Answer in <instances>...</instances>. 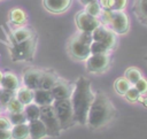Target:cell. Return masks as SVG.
Masks as SVG:
<instances>
[{
	"instance_id": "cell-1",
	"label": "cell",
	"mask_w": 147,
	"mask_h": 139,
	"mask_svg": "<svg viewBox=\"0 0 147 139\" xmlns=\"http://www.w3.org/2000/svg\"><path fill=\"white\" fill-rule=\"evenodd\" d=\"M95 93L92 91L91 82L85 78L80 77L74 84V90L70 96V102L74 110V118L75 122L78 124H86L87 114L90 107L93 102Z\"/></svg>"
},
{
	"instance_id": "cell-2",
	"label": "cell",
	"mask_w": 147,
	"mask_h": 139,
	"mask_svg": "<svg viewBox=\"0 0 147 139\" xmlns=\"http://www.w3.org/2000/svg\"><path fill=\"white\" fill-rule=\"evenodd\" d=\"M116 109L110 99L102 92H98L94 95L93 102L87 114L86 124L92 130L101 129L108 125L115 117Z\"/></svg>"
},
{
	"instance_id": "cell-3",
	"label": "cell",
	"mask_w": 147,
	"mask_h": 139,
	"mask_svg": "<svg viewBox=\"0 0 147 139\" xmlns=\"http://www.w3.org/2000/svg\"><path fill=\"white\" fill-rule=\"evenodd\" d=\"M52 106H53V109L56 114V117L60 122L62 130H67L76 123L74 118V110H72L70 99L54 100Z\"/></svg>"
},
{
	"instance_id": "cell-4",
	"label": "cell",
	"mask_w": 147,
	"mask_h": 139,
	"mask_svg": "<svg viewBox=\"0 0 147 139\" xmlns=\"http://www.w3.org/2000/svg\"><path fill=\"white\" fill-rule=\"evenodd\" d=\"M39 119L44 123L46 131H47V136L49 137H57L60 134V132L62 131L60 122L56 117V114L53 109V106H42L40 107V116Z\"/></svg>"
},
{
	"instance_id": "cell-5",
	"label": "cell",
	"mask_w": 147,
	"mask_h": 139,
	"mask_svg": "<svg viewBox=\"0 0 147 139\" xmlns=\"http://www.w3.org/2000/svg\"><path fill=\"white\" fill-rule=\"evenodd\" d=\"M36 38L31 37L24 41L15 43L11 47V57L14 61H28L33 57L36 51Z\"/></svg>"
},
{
	"instance_id": "cell-6",
	"label": "cell",
	"mask_w": 147,
	"mask_h": 139,
	"mask_svg": "<svg viewBox=\"0 0 147 139\" xmlns=\"http://www.w3.org/2000/svg\"><path fill=\"white\" fill-rule=\"evenodd\" d=\"M68 52L69 55L78 61H86L91 55L90 45L83 41L77 33H75L68 41Z\"/></svg>"
},
{
	"instance_id": "cell-7",
	"label": "cell",
	"mask_w": 147,
	"mask_h": 139,
	"mask_svg": "<svg viewBox=\"0 0 147 139\" xmlns=\"http://www.w3.org/2000/svg\"><path fill=\"white\" fill-rule=\"evenodd\" d=\"M92 38L94 41H100L105 44L110 51L114 49L117 45V34L107 25L100 24L92 32Z\"/></svg>"
},
{
	"instance_id": "cell-8",
	"label": "cell",
	"mask_w": 147,
	"mask_h": 139,
	"mask_svg": "<svg viewBox=\"0 0 147 139\" xmlns=\"http://www.w3.org/2000/svg\"><path fill=\"white\" fill-rule=\"evenodd\" d=\"M110 65L109 54H91L86 60V70L91 74H102Z\"/></svg>"
},
{
	"instance_id": "cell-9",
	"label": "cell",
	"mask_w": 147,
	"mask_h": 139,
	"mask_svg": "<svg viewBox=\"0 0 147 139\" xmlns=\"http://www.w3.org/2000/svg\"><path fill=\"white\" fill-rule=\"evenodd\" d=\"M75 23H76V26H77L78 31L88 32V33H92L101 24L98 17H93V16L88 15L85 10L78 11L76 14Z\"/></svg>"
},
{
	"instance_id": "cell-10",
	"label": "cell",
	"mask_w": 147,
	"mask_h": 139,
	"mask_svg": "<svg viewBox=\"0 0 147 139\" xmlns=\"http://www.w3.org/2000/svg\"><path fill=\"white\" fill-rule=\"evenodd\" d=\"M109 28L116 34H125L130 29V18H129L127 14L124 10L114 11L113 13V18H111L110 24H109Z\"/></svg>"
},
{
	"instance_id": "cell-11",
	"label": "cell",
	"mask_w": 147,
	"mask_h": 139,
	"mask_svg": "<svg viewBox=\"0 0 147 139\" xmlns=\"http://www.w3.org/2000/svg\"><path fill=\"white\" fill-rule=\"evenodd\" d=\"M74 90V85L67 80L57 79L54 86L51 88V93L54 100H62V99H70L71 93Z\"/></svg>"
},
{
	"instance_id": "cell-12",
	"label": "cell",
	"mask_w": 147,
	"mask_h": 139,
	"mask_svg": "<svg viewBox=\"0 0 147 139\" xmlns=\"http://www.w3.org/2000/svg\"><path fill=\"white\" fill-rule=\"evenodd\" d=\"M42 76V71L36 68H30L23 74V86L30 90H37L40 85V79Z\"/></svg>"
},
{
	"instance_id": "cell-13",
	"label": "cell",
	"mask_w": 147,
	"mask_h": 139,
	"mask_svg": "<svg viewBox=\"0 0 147 139\" xmlns=\"http://www.w3.org/2000/svg\"><path fill=\"white\" fill-rule=\"evenodd\" d=\"M42 5L46 10L53 14L64 13L71 5V0H42Z\"/></svg>"
},
{
	"instance_id": "cell-14",
	"label": "cell",
	"mask_w": 147,
	"mask_h": 139,
	"mask_svg": "<svg viewBox=\"0 0 147 139\" xmlns=\"http://www.w3.org/2000/svg\"><path fill=\"white\" fill-rule=\"evenodd\" d=\"M28 125H29V138H31V139H42V138L47 137L46 128L39 118L28 122Z\"/></svg>"
},
{
	"instance_id": "cell-15",
	"label": "cell",
	"mask_w": 147,
	"mask_h": 139,
	"mask_svg": "<svg viewBox=\"0 0 147 139\" xmlns=\"http://www.w3.org/2000/svg\"><path fill=\"white\" fill-rule=\"evenodd\" d=\"M33 102L40 107L42 106H49L53 105L54 98L48 90H42V88H37L33 91Z\"/></svg>"
},
{
	"instance_id": "cell-16",
	"label": "cell",
	"mask_w": 147,
	"mask_h": 139,
	"mask_svg": "<svg viewBox=\"0 0 147 139\" xmlns=\"http://www.w3.org/2000/svg\"><path fill=\"white\" fill-rule=\"evenodd\" d=\"M9 21L11 24L18 26H24L28 22V14L22 8H13L9 11Z\"/></svg>"
},
{
	"instance_id": "cell-17",
	"label": "cell",
	"mask_w": 147,
	"mask_h": 139,
	"mask_svg": "<svg viewBox=\"0 0 147 139\" xmlns=\"http://www.w3.org/2000/svg\"><path fill=\"white\" fill-rule=\"evenodd\" d=\"M0 86L3 90H9V91H16L20 87V80L17 78L16 75H14L13 72H6L3 74V77L1 79Z\"/></svg>"
},
{
	"instance_id": "cell-18",
	"label": "cell",
	"mask_w": 147,
	"mask_h": 139,
	"mask_svg": "<svg viewBox=\"0 0 147 139\" xmlns=\"http://www.w3.org/2000/svg\"><path fill=\"white\" fill-rule=\"evenodd\" d=\"M15 92H16V95L15 96L24 106L33 102V90H30V88H28L25 86H21Z\"/></svg>"
},
{
	"instance_id": "cell-19",
	"label": "cell",
	"mask_w": 147,
	"mask_h": 139,
	"mask_svg": "<svg viewBox=\"0 0 147 139\" xmlns=\"http://www.w3.org/2000/svg\"><path fill=\"white\" fill-rule=\"evenodd\" d=\"M11 139H28L29 138V125L28 123L13 125L10 129Z\"/></svg>"
},
{
	"instance_id": "cell-20",
	"label": "cell",
	"mask_w": 147,
	"mask_h": 139,
	"mask_svg": "<svg viewBox=\"0 0 147 139\" xmlns=\"http://www.w3.org/2000/svg\"><path fill=\"white\" fill-rule=\"evenodd\" d=\"M31 37H33V31L30 28H26L25 25L24 26H18L17 29H15L13 31V38H14L15 43L24 41V40H26Z\"/></svg>"
},
{
	"instance_id": "cell-21",
	"label": "cell",
	"mask_w": 147,
	"mask_h": 139,
	"mask_svg": "<svg viewBox=\"0 0 147 139\" xmlns=\"http://www.w3.org/2000/svg\"><path fill=\"white\" fill-rule=\"evenodd\" d=\"M134 13L141 23L147 24V0H136Z\"/></svg>"
},
{
	"instance_id": "cell-22",
	"label": "cell",
	"mask_w": 147,
	"mask_h": 139,
	"mask_svg": "<svg viewBox=\"0 0 147 139\" xmlns=\"http://www.w3.org/2000/svg\"><path fill=\"white\" fill-rule=\"evenodd\" d=\"M57 79H59V78H57L53 72H49V71H42V76H41V79H40L39 88L51 91V88L54 86V84L56 83Z\"/></svg>"
},
{
	"instance_id": "cell-23",
	"label": "cell",
	"mask_w": 147,
	"mask_h": 139,
	"mask_svg": "<svg viewBox=\"0 0 147 139\" xmlns=\"http://www.w3.org/2000/svg\"><path fill=\"white\" fill-rule=\"evenodd\" d=\"M23 113H24V115H25L28 122L38 119L39 116H40V106L36 105L34 102H31V103L24 106Z\"/></svg>"
},
{
	"instance_id": "cell-24",
	"label": "cell",
	"mask_w": 147,
	"mask_h": 139,
	"mask_svg": "<svg viewBox=\"0 0 147 139\" xmlns=\"http://www.w3.org/2000/svg\"><path fill=\"white\" fill-rule=\"evenodd\" d=\"M132 85L130 84V82L125 78V77H119V78H117L116 80H115V83H114V88H115V91L119 94V95H124L125 93H126V91L131 87Z\"/></svg>"
},
{
	"instance_id": "cell-25",
	"label": "cell",
	"mask_w": 147,
	"mask_h": 139,
	"mask_svg": "<svg viewBox=\"0 0 147 139\" xmlns=\"http://www.w3.org/2000/svg\"><path fill=\"white\" fill-rule=\"evenodd\" d=\"M124 77L130 82L131 85H134V84L142 77V74H141V71H140L138 68H136V67H130V68H127V69L125 70V76H124Z\"/></svg>"
},
{
	"instance_id": "cell-26",
	"label": "cell",
	"mask_w": 147,
	"mask_h": 139,
	"mask_svg": "<svg viewBox=\"0 0 147 139\" xmlns=\"http://www.w3.org/2000/svg\"><path fill=\"white\" fill-rule=\"evenodd\" d=\"M6 109H7V111H8L9 114H13V113H21V111H23V109H24V105H23L22 102H20L16 96H14V98H11V99L7 102Z\"/></svg>"
},
{
	"instance_id": "cell-27",
	"label": "cell",
	"mask_w": 147,
	"mask_h": 139,
	"mask_svg": "<svg viewBox=\"0 0 147 139\" xmlns=\"http://www.w3.org/2000/svg\"><path fill=\"white\" fill-rule=\"evenodd\" d=\"M84 10H85L88 15L99 18V16H100V14H101V11H102V8H101V6L99 5V2H98V0H96V1H93V2H90V3L85 5Z\"/></svg>"
},
{
	"instance_id": "cell-28",
	"label": "cell",
	"mask_w": 147,
	"mask_h": 139,
	"mask_svg": "<svg viewBox=\"0 0 147 139\" xmlns=\"http://www.w3.org/2000/svg\"><path fill=\"white\" fill-rule=\"evenodd\" d=\"M90 49H91V54H108L110 52V49L105 44L94 40L91 43Z\"/></svg>"
},
{
	"instance_id": "cell-29",
	"label": "cell",
	"mask_w": 147,
	"mask_h": 139,
	"mask_svg": "<svg viewBox=\"0 0 147 139\" xmlns=\"http://www.w3.org/2000/svg\"><path fill=\"white\" fill-rule=\"evenodd\" d=\"M11 125H18V124H23V123H28V119L24 115L23 111L21 113H13V114H9L8 116Z\"/></svg>"
},
{
	"instance_id": "cell-30",
	"label": "cell",
	"mask_w": 147,
	"mask_h": 139,
	"mask_svg": "<svg viewBox=\"0 0 147 139\" xmlns=\"http://www.w3.org/2000/svg\"><path fill=\"white\" fill-rule=\"evenodd\" d=\"M113 10H109V9H102V11H101V14H100V16H99V21H100V23L102 24V25H107V26H109V24H110V21H111V18H113Z\"/></svg>"
},
{
	"instance_id": "cell-31",
	"label": "cell",
	"mask_w": 147,
	"mask_h": 139,
	"mask_svg": "<svg viewBox=\"0 0 147 139\" xmlns=\"http://www.w3.org/2000/svg\"><path fill=\"white\" fill-rule=\"evenodd\" d=\"M140 95H141V94L137 91V88H136L134 86H131V87L126 91V93L124 94L125 99H126L129 102H136V101H138L139 98H140Z\"/></svg>"
},
{
	"instance_id": "cell-32",
	"label": "cell",
	"mask_w": 147,
	"mask_h": 139,
	"mask_svg": "<svg viewBox=\"0 0 147 139\" xmlns=\"http://www.w3.org/2000/svg\"><path fill=\"white\" fill-rule=\"evenodd\" d=\"M133 86L137 88V91H138L140 94H146V93H147V79H146V78L141 77Z\"/></svg>"
},
{
	"instance_id": "cell-33",
	"label": "cell",
	"mask_w": 147,
	"mask_h": 139,
	"mask_svg": "<svg viewBox=\"0 0 147 139\" xmlns=\"http://www.w3.org/2000/svg\"><path fill=\"white\" fill-rule=\"evenodd\" d=\"M14 91H9V90H3L2 88V92L0 94V103L1 105H7V102L14 98Z\"/></svg>"
},
{
	"instance_id": "cell-34",
	"label": "cell",
	"mask_w": 147,
	"mask_h": 139,
	"mask_svg": "<svg viewBox=\"0 0 147 139\" xmlns=\"http://www.w3.org/2000/svg\"><path fill=\"white\" fill-rule=\"evenodd\" d=\"M113 9L114 11H122L126 8L127 0H113Z\"/></svg>"
},
{
	"instance_id": "cell-35",
	"label": "cell",
	"mask_w": 147,
	"mask_h": 139,
	"mask_svg": "<svg viewBox=\"0 0 147 139\" xmlns=\"http://www.w3.org/2000/svg\"><path fill=\"white\" fill-rule=\"evenodd\" d=\"M11 123L7 116H0V130H10Z\"/></svg>"
},
{
	"instance_id": "cell-36",
	"label": "cell",
	"mask_w": 147,
	"mask_h": 139,
	"mask_svg": "<svg viewBox=\"0 0 147 139\" xmlns=\"http://www.w3.org/2000/svg\"><path fill=\"white\" fill-rule=\"evenodd\" d=\"M98 2L102 9H109V10L113 9V2H114L113 0H98Z\"/></svg>"
},
{
	"instance_id": "cell-37",
	"label": "cell",
	"mask_w": 147,
	"mask_h": 139,
	"mask_svg": "<svg viewBox=\"0 0 147 139\" xmlns=\"http://www.w3.org/2000/svg\"><path fill=\"white\" fill-rule=\"evenodd\" d=\"M0 139H11L10 130H0Z\"/></svg>"
},
{
	"instance_id": "cell-38",
	"label": "cell",
	"mask_w": 147,
	"mask_h": 139,
	"mask_svg": "<svg viewBox=\"0 0 147 139\" xmlns=\"http://www.w3.org/2000/svg\"><path fill=\"white\" fill-rule=\"evenodd\" d=\"M139 101H141V102H142V105H144L145 107H147V98H141V95H140Z\"/></svg>"
},
{
	"instance_id": "cell-39",
	"label": "cell",
	"mask_w": 147,
	"mask_h": 139,
	"mask_svg": "<svg viewBox=\"0 0 147 139\" xmlns=\"http://www.w3.org/2000/svg\"><path fill=\"white\" fill-rule=\"evenodd\" d=\"M93 1H96V0H79V2L82 3V5H87V3H90V2H93Z\"/></svg>"
},
{
	"instance_id": "cell-40",
	"label": "cell",
	"mask_w": 147,
	"mask_h": 139,
	"mask_svg": "<svg viewBox=\"0 0 147 139\" xmlns=\"http://www.w3.org/2000/svg\"><path fill=\"white\" fill-rule=\"evenodd\" d=\"M2 77H3V72L0 70V83H1V79H2Z\"/></svg>"
},
{
	"instance_id": "cell-41",
	"label": "cell",
	"mask_w": 147,
	"mask_h": 139,
	"mask_svg": "<svg viewBox=\"0 0 147 139\" xmlns=\"http://www.w3.org/2000/svg\"><path fill=\"white\" fill-rule=\"evenodd\" d=\"M1 92H2V87L0 86V94H1Z\"/></svg>"
},
{
	"instance_id": "cell-42",
	"label": "cell",
	"mask_w": 147,
	"mask_h": 139,
	"mask_svg": "<svg viewBox=\"0 0 147 139\" xmlns=\"http://www.w3.org/2000/svg\"><path fill=\"white\" fill-rule=\"evenodd\" d=\"M0 113H1V103H0Z\"/></svg>"
},
{
	"instance_id": "cell-43",
	"label": "cell",
	"mask_w": 147,
	"mask_h": 139,
	"mask_svg": "<svg viewBox=\"0 0 147 139\" xmlns=\"http://www.w3.org/2000/svg\"><path fill=\"white\" fill-rule=\"evenodd\" d=\"M146 61H147V56H146Z\"/></svg>"
}]
</instances>
